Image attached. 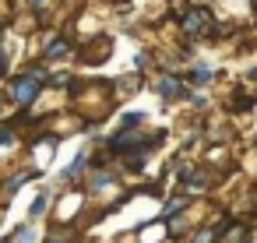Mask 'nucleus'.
Listing matches in <instances>:
<instances>
[{
  "label": "nucleus",
  "mask_w": 257,
  "mask_h": 243,
  "mask_svg": "<svg viewBox=\"0 0 257 243\" xmlns=\"http://www.w3.org/2000/svg\"><path fill=\"white\" fill-rule=\"evenodd\" d=\"M187 102H190L194 109H208V99H204V95H194V92H190V95H187Z\"/></svg>",
  "instance_id": "f8f14e48"
},
{
  "label": "nucleus",
  "mask_w": 257,
  "mask_h": 243,
  "mask_svg": "<svg viewBox=\"0 0 257 243\" xmlns=\"http://www.w3.org/2000/svg\"><path fill=\"white\" fill-rule=\"evenodd\" d=\"M145 124V113H123L120 116V131H134V127H141Z\"/></svg>",
  "instance_id": "9b49d317"
},
{
  "label": "nucleus",
  "mask_w": 257,
  "mask_h": 243,
  "mask_svg": "<svg viewBox=\"0 0 257 243\" xmlns=\"http://www.w3.org/2000/svg\"><path fill=\"white\" fill-rule=\"evenodd\" d=\"M208 22H211V11H208V8H190V11L183 15V36H187V39H190V36H204V32L211 29Z\"/></svg>",
  "instance_id": "f03ea898"
},
{
  "label": "nucleus",
  "mask_w": 257,
  "mask_h": 243,
  "mask_svg": "<svg viewBox=\"0 0 257 243\" xmlns=\"http://www.w3.org/2000/svg\"><path fill=\"white\" fill-rule=\"evenodd\" d=\"M36 222H25V225H18V232H15V243H36Z\"/></svg>",
  "instance_id": "9d476101"
},
{
  "label": "nucleus",
  "mask_w": 257,
  "mask_h": 243,
  "mask_svg": "<svg viewBox=\"0 0 257 243\" xmlns=\"http://www.w3.org/2000/svg\"><path fill=\"white\" fill-rule=\"evenodd\" d=\"M46 4V0H29V8H43Z\"/></svg>",
  "instance_id": "ddd939ff"
},
{
  "label": "nucleus",
  "mask_w": 257,
  "mask_h": 243,
  "mask_svg": "<svg viewBox=\"0 0 257 243\" xmlns=\"http://www.w3.org/2000/svg\"><path fill=\"white\" fill-rule=\"evenodd\" d=\"M211 78H215V67L211 64H190V71H187V85L190 88H204V85H211Z\"/></svg>",
  "instance_id": "0eeeda50"
},
{
  "label": "nucleus",
  "mask_w": 257,
  "mask_h": 243,
  "mask_svg": "<svg viewBox=\"0 0 257 243\" xmlns=\"http://www.w3.org/2000/svg\"><path fill=\"white\" fill-rule=\"evenodd\" d=\"M67 53H71V43H67L64 36H50L46 46H43V57H46V60H60V57H67Z\"/></svg>",
  "instance_id": "6e6552de"
},
{
  "label": "nucleus",
  "mask_w": 257,
  "mask_h": 243,
  "mask_svg": "<svg viewBox=\"0 0 257 243\" xmlns=\"http://www.w3.org/2000/svg\"><path fill=\"white\" fill-rule=\"evenodd\" d=\"M50 197H53V190H50V187H43V190L36 194L32 208H29V218H43V215H46V208H50Z\"/></svg>",
  "instance_id": "1a4fd4ad"
},
{
  "label": "nucleus",
  "mask_w": 257,
  "mask_h": 243,
  "mask_svg": "<svg viewBox=\"0 0 257 243\" xmlns=\"http://www.w3.org/2000/svg\"><path fill=\"white\" fill-rule=\"evenodd\" d=\"M190 194L187 190H180V194H173L166 204H162V222H169V218H180V215H187V208H190Z\"/></svg>",
  "instance_id": "423d86ee"
},
{
  "label": "nucleus",
  "mask_w": 257,
  "mask_h": 243,
  "mask_svg": "<svg viewBox=\"0 0 257 243\" xmlns=\"http://www.w3.org/2000/svg\"><path fill=\"white\" fill-rule=\"evenodd\" d=\"M155 92H159V99H162V102H176V99H187V95H190V92H187V81H183V78H176V74L159 78Z\"/></svg>",
  "instance_id": "7ed1b4c3"
},
{
  "label": "nucleus",
  "mask_w": 257,
  "mask_h": 243,
  "mask_svg": "<svg viewBox=\"0 0 257 243\" xmlns=\"http://www.w3.org/2000/svg\"><path fill=\"white\" fill-rule=\"evenodd\" d=\"M29 180H39V169H36V166H18V169L4 180V194H8V197H15V194H18V187H22V183H29Z\"/></svg>",
  "instance_id": "39448f33"
},
{
  "label": "nucleus",
  "mask_w": 257,
  "mask_h": 243,
  "mask_svg": "<svg viewBox=\"0 0 257 243\" xmlns=\"http://www.w3.org/2000/svg\"><path fill=\"white\" fill-rule=\"evenodd\" d=\"M46 88V81L43 78H36L32 71H22L18 78H11V102L15 106H22V109H29L36 99H39V92Z\"/></svg>",
  "instance_id": "f257e3e1"
},
{
  "label": "nucleus",
  "mask_w": 257,
  "mask_h": 243,
  "mask_svg": "<svg viewBox=\"0 0 257 243\" xmlns=\"http://www.w3.org/2000/svg\"><path fill=\"white\" fill-rule=\"evenodd\" d=\"M106 183H116V169H113V166H92V173H88V180H85V190H88V194H102Z\"/></svg>",
  "instance_id": "20e7f679"
}]
</instances>
